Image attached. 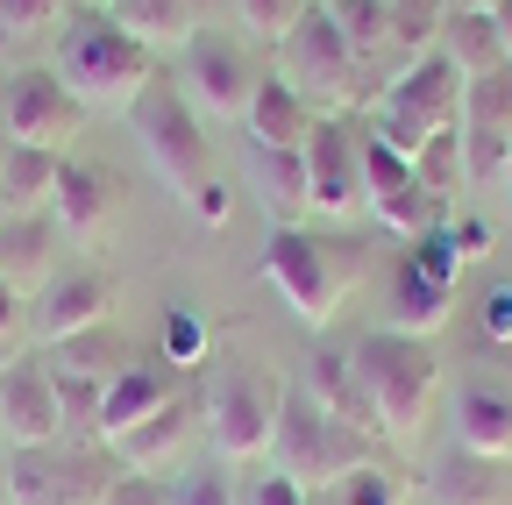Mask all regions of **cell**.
<instances>
[{"instance_id": "cell-1", "label": "cell", "mask_w": 512, "mask_h": 505, "mask_svg": "<svg viewBox=\"0 0 512 505\" xmlns=\"http://www.w3.org/2000/svg\"><path fill=\"white\" fill-rule=\"evenodd\" d=\"M50 72L93 114V107H136L143 86H157V57L136 36H121V22L107 8H72L50 43Z\"/></svg>"}, {"instance_id": "cell-2", "label": "cell", "mask_w": 512, "mask_h": 505, "mask_svg": "<svg viewBox=\"0 0 512 505\" xmlns=\"http://www.w3.org/2000/svg\"><path fill=\"white\" fill-rule=\"evenodd\" d=\"M356 385H363V406H370V434L413 441L427 406H434V392H441V356L420 335L370 328L356 342Z\"/></svg>"}, {"instance_id": "cell-3", "label": "cell", "mask_w": 512, "mask_h": 505, "mask_svg": "<svg viewBox=\"0 0 512 505\" xmlns=\"http://www.w3.org/2000/svg\"><path fill=\"white\" fill-rule=\"evenodd\" d=\"M463 129V79L441 50L406 57L399 79H384V93L363 107V136H377L384 150H399L406 164L434 143V136H456Z\"/></svg>"}, {"instance_id": "cell-4", "label": "cell", "mask_w": 512, "mask_h": 505, "mask_svg": "<svg viewBox=\"0 0 512 505\" xmlns=\"http://www.w3.org/2000/svg\"><path fill=\"white\" fill-rule=\"evenodd\" d=\"M285 377L278 370H214L200 385V434L214 463L249 470V463H271V441H278V413H285Z\"/></svg>"}, {"instance_id": "cell-5", "label": "cell", "mask_w": 512, "mask_h": 505, "mask_svg": "<svg viewBox=\"0 0 512 505\" xmlns=\"http://www.w3.org/2000/svg\"><path fill=\"white\" fill-rule=\"evenodd\" d=\"M356 257H349V242H335V235H313V221L306 228H271V242H264V285L299 313L306 328H328L335 313H342V299L356 292Z\"/></svg>"}, {"instance_id": "cell-6", "label": "cell", "mask_w": 512, "mask_h": 505, "mask_svg": "<svg viewBox=\"0 0 512 505\" xmlns=\"http://www.w3.org/2000/svg\"><path fill=\"white\" fill-rule=\"evenodd\" d=\"M128 129L143 136V157L150 171L171 185V193L192 207L214 185V150H207V129H200V114H192V100L178 86H143V100L128 107Z\"/></svg>"}, {"instance_id": "cell-7", "label": "cell", "mask_w": 512, "mask_h": 505, "mask_svg": "<svg viewBox=\"0 0 512 505\" xmlns=\"http://www.w3.org/2000/svg\"><path fill=\"white\" fill-rule=\"evenodd\" d=\"M370 463V434L349 427V420H328L320 406H306L299 392H285V413H278V441H271V470L292 477L306 498L328 491L335 477L363 470Z\"/></svg>"}, {"instance_id": "cell-8", "label": "cell", "mask_w": 512, "mask_h": 505, "mask_svg": "<svg viewBox=\"0 0 512 505\" xmlns=\"http://www.w3.org/2000/svg\"><path fill=\"white\" fill-rule=\"evenodd\" d=\"M278 79L313 107V114H349L363 100V57L342 43L335 15L313 0V15L278 43Z\"/></svg>"}, {"instance_id": "cell-9", "label": "cell", "mask_w": 512, "mask_h": 505, "mask_svg": "<svg viewBox=\"0 0 512 505\" xmlns=\"http://www.w3.org/2000/svg\"><path fill=\"white\" fill-rule=\"evenodd\" d=\"M114 456H93L86 441H50V449H8L0 484L8 505H100L114 484Z\"/></svg>"}, {"instance_id": "cell-10", "label": "cell", "mask_w": 512, "mask_h": 505, "mask_svg": "<svg viewBox=\"0 0 512 505\" xmlns=\"http://www.w3.org/2000/svg\"><path fill=\"white\" fill-rule=\"evenodd\" d=\"M0 136L15 150H50V157H79L86 136V100L64 86L50 65H29L0 86Z\"/></svg>"}, {"instance_id": "cell-11", "label": "cell", "mask_w": 512, "mask_h": 505, "mask_svg": "<svg viewBox=\"0 0 512 505\" xmlns=\"http://www.w3.org/2000/svg\"><path fill=\"white\" fill-rule=\"evenodd\" d=\"M185 100H192V114L200 121H242L249 114V100H256V57H249V43L242 36H228V29H200L185 50Z\"/></svg>"}, {"instance_id": "cell-12", "label": "cell", "mask_w": 512, "mask_h": 505, "mask_svg": "<svg viewBox=\"0 0 512 505\" xmlns=\"http://www.w3.org/2000/svg\"><path fill=\"white\" fill-rule=\"evenodd\" d=\"M299 157H306V207H313V221L363 214V129L356 121L320 114Z\"/></svg>"}, {"instance_id": "cell-13", "label": "cell", "mask_w": 512, "mask_h": 505, "mask_svg": "<svg viewBox=\"0 0 512 505\" xmlns=\"http://www.w3.org/2000/svg\"><path fill=\"white\" fill-rule=\"evenodd\" d=\"M0 441H8V449H50V441H72L50 356H22V363L0 370Z\"/></svg>"}, {"instance_id": "cell-14", "label": "cell", "mask_w": 512, "mask_h": 505, "mask_svg": "<svg viewBox=\"0 0 512 505\" xmlns=\"http://www.w3.org/2000/svg\"><path fill=\"white\" fill-rule=\"evenodd\" d=\"M456 143H463L470 185H498L505 178V157H512V65H498V72H484V79L463 86V129H456Z\"/></svg>"}, {"instance_id": "cell-15", "label": "cell", "mask_w": 512, "mask_h": 505, "mask_svg": "<svg viewBox=\"0 0 512 505\" xmlns=\"http://www.w3.org/2000/svg\"><path fill=\"white\" fill-rule=\"evenodd\" d=\"M107 321H114V285H107V271H86V264L57 271V278L29 299V328H36L43 349L72 342V335H86V328H107Z\"/></svg>"}, {"instance_id": "cell-16", "label": "cell", "mask_w": 512, "mask_h": 505, "mask_svg": "<svg viewBox=\"0 0 512 505\" xmlns=\"http://www.w3.org/2000/svg\"><path fill=\"white\" fill-rule=\"evenodd\" d=\"M363 214H370L377 228L406 235V242H420V235L434 228V207H427V193H420V171H413L399 150H384L377 136H363Z\"/></svg>"}, {"instance_id": "cell-17", "label": "cell", "mask_w": 512, "mask_h": 505, "mask_svg": "<svg viewBox=\"0 0 512 505\" xmlns=\"http://www.w3.org/2000/svg\"><path fill=\"white\" fill-rule=\"evenodd\" d=\"M121 207H128V193H121V178L107 171V164H93V157H64V171H57V200H50V221H57V235L64 242H100L114 221H121Z\"/></svg>"}, {"instance_id": "cell-18", "label": "cell", "mask_w": 512, "mask_h": 505, "mask_svg": "<svg viewBox=\"0 0 512 505\" xmlns=\"http://www.w3.org/2000/svg\"><path fill=\"white\" fill-rule=\"evenodd\" d=\"M192 434H200V399H171V406H157L150 420H136L128 434H114L107 441V456H114V470H128V477H171L185 456H192Z\"/></svg>"}, {"instance_id": "cell-19", "label": "cell", "mask_w": 512, "mask_h": 505, "mask_svg": "<svg viewBox=\"0 0 512 505\" xmlns=\"http://www.w3.org/2000/svg\"><path fill=\"white\" fill-rule=\"evenodd\" d=\"M448 427H456V449L505 463L512 456V385H491V377H470L448 406Z\"/></svg>"}, {"instance_id": "cell-20", "label": "cell", "mask_w": 512, "mask_h": 505, "mask_svg": "<svg viewBox=\"0 0 512 505\" xmlns=\"http://www.w3.org/2000/svg\"><path fill=\"white\" fill-rule=\"evenodd\" d=\"M185 385H178V370L164 363V356H150V363H128L114 385H107V399H100V449L114 434H128L136 420H150L157 406H171Z\"/></svg>"}, {"instance_id": "cell-21", "label": "cell", "mask_w": 512, "mask_h": 505, "mask_svg": "<svg viewBox=\"0 0 512 505\" xmlns=\"http://www.w3.org/2000/svg\"><path fill=\"white\" fill-rule=\"evenodd\" d=\"M313 121H320V114H313L278 72H264V79H256L249 114H242V129H249V150H306Z\"/></svg>"}, {"instance_id": "cell-22", "label": "cell", "mask_w": 512, "mask_h": 505, "mask_svg": "<svg viewBox=\"0 0 512 505\" xmlns=\"http://www.w3.org/2000/svg\"><path fill=\"white\" fill-rule=\"evenodd\" d=\"M57 221L50 214H29V221H0V278H8L22 299H36L50 278H57Z\"/></svg>"}, {"instance_id": "cell-23", "label": "cell", "mask_w": 512, "mask_h": 505, "mask_svg": "<svg viewBox=\"0 0 512 505\" xmlns=\"http://www.w3.org/2000/svg\"><path fill=\"white\" fill-rule=\"evenodd\" d=\"M299 399H306V406H320L328 420H349V427H363V434H370V406H363V385H356V349H328V342H320V349L306 356Z\"/></svg>"}, {"instance_id": "cell-24", "label": "cell", "mask_w": 512, "mask_h": 505, "mask_svg": "<svg viewBox=\"0 0 512 505\" xmlns=\"http://www.w3.org/2000/svg\"><path fill=\"white\" fill-rule=\"evenodd\" d=\"M448 313H456V285L448 278H434V271H420L413 257L399 264V278H392V313H384V328H399V335H441L448 328Z\"/></svg>"}, {"instance_id": "cell-25", "label": "cell", "mask_w": 512, "mask_h": 505, "mask_svg": "<svg viewBox=\"0 0 512 505\" xmlns=\"http://www.w3.org/2000/svg\"><path fill=\"white\" fill-rule=\"evenodd\" d=\"M249 185L256 200L271 207L278 228H306L313 207H306V157L299 150H249Z\"/></svg>"}, {"instance_id": "cell-26", "label": "cell", "mask_w": 512, "mask_h": 505, "mask_svg": "<svg viewBox=\"0 0 512 505\" xmlns=\"http://www.w3.org/2000/svg\"><path fill=\"white\" fill-rule=\"evenodd\" d=\"M57 171H64V157H50V150H15V143H8V164H0V221L50 214Z\"/></svg>"}, {"instance_id": "cell-27", "label": "cell", "mask_w": 512, "mask_h": 505, "mask_svg": "<svg viewBox=\"0 0 512 505\" xmlns=\"http://www.w3.org/2000/svg\"><path fill=\"white\" fill-rule=\"evenodd\" d=\"M107 15L121 22V36H136L150 57H157V50H185L192 36H200V15H192V0H114Z\"/></svg>"}, {"instance_id": "cell-28", "label": "cell", "mask_w": 512, "mask_h": 505, "mask_svg": "<svg viewBox=\"0 0 512 505\" xmlns=\"http://www.w3.org/2000/svg\"><path fill=\"white\" fill-rule=\"evenodd\" d=\"M434 505H505V463H484L470 449H448L441 470L427 477Z\"/></svg>"}, {"instance_id": "cell-29", "label": "cell", "mask_w": 512, "mask_h": 505, "mask_svg": "<svg viewBox=\"0 0 512 505\" xmlns=\"http://www.w3.org/2000/svg\"><path fill=\"white\" fill-rule=\"evenodd\" d=\"M64 377H86V385H114V377L128 370V363H136V356H128V342H121V328L107 321V328H86V335H72V342H57V349H43Z\"/></svg>"}, {"instance_id": "cell-30", "label": "cell", "mask_w": 512, "mask_h": 505, "mask_svg": "<svg viewBox=\"0 0 512 505\" xmlns=\"http://www.w3.org/2000/svg\"><path fill=\"white\" fill-rule=\"evenodd\" d=\"M434 50L448 57V65H456V79H463V86L505 65V43H498V22H491V15H456V8H448V29H441V43H434Z\"/></svg>"}, {"instance_id": "cell-31", "label": "cell", "mask_w": 512, "mask_h": 505, "mask_svg": "<svg viewBox=\"0 0 512 505\" xmlns=\"http://www.w3.org/2000/svg\"><path fill=\"white\" fill-rule=\"evenodd\" d=\"M448 29V0H384V43L399 57H427Z\"/></svg>"}, {"instance_id": "cell-32", "label": "cell", "mask_w": 512, "mask_h": 505, "mask_svg": "<svg viewBox=\"0 0 512 505\" xmlns=\"http://www.w3.org/2000/svg\"><path fill=\"white\" fill-rule=\"evenodd\" d=\"M64 15H72V0H0V57H22L29 43H57Z\"/></svg>"}, {"instance_id": "cell-33", "label": "cell", "mask_w": 512, "mask_h": 505, "mask_svg": "<svg viewBox=\"0 0 512 505\" xmlns=\"http://www.w3.org/2000/svg\"><path fill=\"white\" fill-rule=\"evenodd\" d=\"M413 171H420L427 207H456V200H463V185H470V171H463V143H456V136H434V143L413 157Z\"/></svg>"}, {"instance_id": "cell-34", "label": "cell", "mask_w": 512, "mask_h": 505, "mask_svg": "<svg viewBox=\"0 0 512 505\" xmlns=\"http://www.w3.org/2000/svg\"><path fill=\"white\" fill-rule=\"evenodd\" d=\"M320 8L335 15L342 43L363 57V72H370V57H377V50H392V43H384V0H320Z\"/></svg>"}, {"instance_id": "cell-35", "label": "cell", "mask_w": 512, "mask_h": 505, "mask_svg": "<svg viewBox=\"0 0 512 505\" xmlns=\"http://www.w3.org/2000/svg\"><path fill=\"white\" fill-rule=\"evenodd\" d=\"M313 15V0H235V22H242V36H256V43H285L299 22Z\"/></svg>"}, {"instance_id": "cell-36", "label": "cell", "mask_w": 512, "mask_h": 505, "mask_svg": "<svg viewBox=\"0 0 512 505\" xmlns=\"http://www.w3.org/2000/svg\"><path fill=\"white\" fill-rule=\"evenodd\" d=\"M313 505H399V484H392V470L363 463V470L335 477L328 491H313Z\"/></svg>"}, {"instance_id": "cell-37", "label": "cell", "mask_w": 512, "mask_h": 505, "mask_svg": "<svg viewBox=\"0 0 512 505\" xmlns=\"http://www.w3.org/2000/svg\"><path fill=\"white\" fill-rule=\"evenodd\" d=\"M29 335H36V328H29V299L0 278V370L29 356Z\"/></svg>"}, {"instance_id": "cell-38", "label": "cell", "mask_w": 512, "mask_h": 505, "mask_svg": "<svg viewBox=\"0 0 512 505\" xmlns=\"http://www.w3.org/2000/svg\"><path fill=\"white\" fill-rule=\"evenodd\" d=\"M171 505H242V491L221 470H192V477H171Z\"/></svg>"}, {"instance_id": "cell-39", "label": "cell", "mask_w": 512, "mask_h": 505, "mask_svg": "<svg viewBox=\"0 0 512 505\" xmlns=\"http://www.w3.org/2000/svg\"><path fill=\"white\" fill-rule=\"evenodd\" d=\"M207 356V321H192V313H171V328H164V363L185 370V363H200Z\"/></svg>"}, {"instance_id": "cell-40", "label": "cell", "mask_w": 512, "mask_h": 505, "mask_svg": "<svg viewBox=\"0 0 512 505\" xmlns=\"http://www.w3.org/2000/svg\"><path fill=\"white\" fill-rule=\"evenodd\" d=\"M100 505H171V477H128V470H121Z\"/></svg>"}, {"instance_id": "cell-41", "label": "cell", "mask_w": 512, "mask_h": 505, "mask_svg": "<svg viewBox=\"0 0 512 505\" xmlns=\"http://www.w3.org/2000/svg\"><path fill=\"white\" fill-rule=\"evenodd\" d=\"M242 505H313L292 477H278V470H264V477H256L249 491H242Z\"/></svg>"}, {"instance_id": "cell-42", "label": "cell", "mask_w": 512, "mask_h": 505, "mask_svg": "<svg viewBox=\"0 0 512 505\" xmlns=\"http://www.w3.org/2000/svg\"><path fill=\"white\" fill-rule=\"evenodd\" d=\"M484 335L491 342H512V285H491L484 292Z\"/></svg>"}, {"instance_id": "cell-43", "label": "cell", "mask_w": 512, "mask_h": 505, "mask_svg": "<svg viewBox=\"0 0 512 505\" xmlns=\"http://www.w3.org/2000/svg\"><path fill=\"white\" fill-rule=\"evenodd\" d=\"M192 214H200V221H207V228H221V221H228V214H235V193H228V185H221V178H214V185H207V193H200V200H192Z\"/></svg>"}, {"instance_id": "cell-44", "label": "cell", "mask_w": 512, "mask_h": 505, "mask_svg": "<svg viewBox=\"0 0 512 505\" xmlns=\"http://www.w3.org/2000/svg\"><path fill=\"white\" fill-rule=\"evenodd\" d=\"M192 15H200V29H221V15H235V0H192Z\"/></svg>"}, {"instance_id": "cell-45", "label": "cell", "mask_w": 512, "mask_h": 505, "mask_svg": "<svg viewBox=\"0 0 512 505\" xmlns=\"http://www.w3.org/2000/svg\"><path fill=\"white\" fill-rule=\"evenodd\" d=\"M491 22H498V43H505V65H512V0H498Z\"/></svg>"}, {"instance_id": "cell-46", "label": "cell", "mask_w": 512, "mask_h": 505, "mask_svg": "<svg viewBox=\"0 0 512 505\" xmlns=\"http://www.w3.org/2000/svg\"><path fill=\"white\" fill-rule=\"evenodd\" d=\"M448 8H456V15H491L498 0H448Z\"/></svg>"}, {"instance_id": "cell-47", "label": "cell", "mask_w": 512, "mask_h": 505, "mask_svg": "<svg viewBox=\"0 0 512 505\" xmlns=\"http://www.w3.org/2000/svg\"><path fill=\"white\" fill-rule=\"evenodd\" d=\"M498 193H505V200H512V157H505V178H498Z\"/></svg>"}, {"instance_id": "cell-48", "label": "cell", "mask_w": 512, "mask_h": 505, "mask_svg": "<svg viewBox=\"0 0 512 505\" xmlns=\"http://www.w3.org/2000/svg\"><path fill=\"white\" fill-rule=\"evenodd\" d=\"M72 8H114V0H72Z\"/></svg>"}, {"instance_id": "cell-49", "label": "cell", "mask_w": 512, "mask_h": 505, "mask_svg": "<svg viewBox=\"0 0 512 505\" xmlns=\"http://www.w3.org/2000/svg\"><path fill=\"white\" fill-rule=\"evenodd\" d=\"M0 164H8V136H0Z\"/></svg>"}, {"instance_id": "cell-50", "label": "cell", "mask_w": 512, "mask_h": 505, "mask_svg": "<svg viewBox=\"0 0 512 505\" xmlns=\"http://www.w3.org/2000/svg\"><path fill=\"white\" fill-rule=\"evenodd\" d=\"M0 505H8V484H0Z\"/></svg>"}]
</instances>
